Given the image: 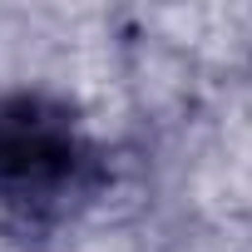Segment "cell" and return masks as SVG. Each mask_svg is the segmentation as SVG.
<instances>
[{
	"mask_svg": "<svg viewBox=\"0 0 252 252\" xmlns=\"http://www.w3.org/2000/svg\"><path fill=\"white\" fill-rule=\"evenodd\" d=\"M109 183L104 149L55 94L0 104V232L25 252H50L99 203Z\"/></svg>",
	"mask_w": 252,
	"mask_h": 252,
	"instance_id": "6da1fadb",
	"label": "cell"
}]
</instances>
